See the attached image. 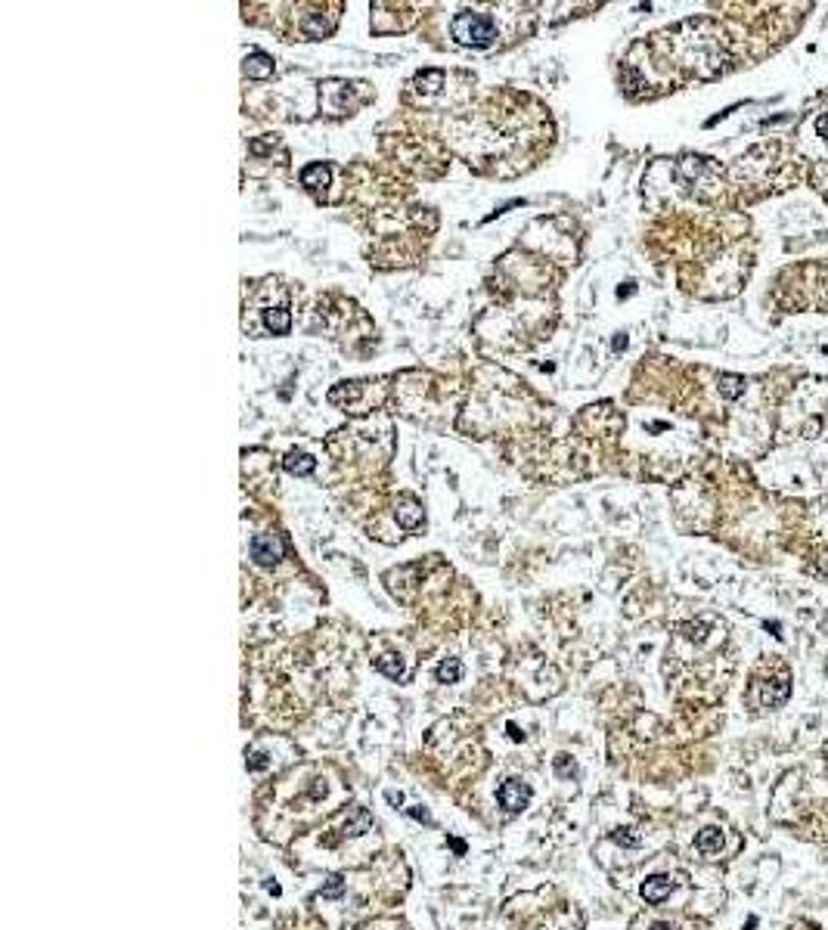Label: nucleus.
<instances>
[{
	"mask_svg": "<svg viewBox=\"0 0 828 930\" xmlns=\"http://www.w3.org/2000/svg\"><path fill=\"white\" fill-rule=\"evenodd\" d=\"M410 816H413V819H419V822H428V825H432V816H428V809H410Z\"/></svg>",
	"mask_w": 828,
	"mask_h": 930,
	"instance_id": "nucleus-18",
	"label": "nucleus"
},
{
	"mask_svg": "<svg viewBox=\"0 0 828 930\" xmlns=\"http://www.w3.org/2000/svg\"><path fill=\"white\" fill-rule=\"evenodd\" d=\"M497 800L506 812H521L530 803V785H525L521 778H509L499 785L497 791Z\"/></svg>",
	"mask_w": 828,
	"mask_h": 930,
	"instance_id": "nucleus-2",
	"label": "nucleus"
},
{
	"mask_svg": "<svg viewBox=\"0 0 828 930\" xmlns=\"http://www.w3.org/2000/svg\"><path fill=\"white\" fill-rule=\"evenodd\" d=\"M248 769H267V757H264V754H255L252 757V760H248Z\"/></svg>",
	"mask_w": 828,
	"mask_h": 930,
	"instance_id": "nucleus-17",
	"label": "nucleus"
},
{
	"mask_svg": "<svg viewBox=\"0 0 828 930\" xmlns=\"http://www.w3.org/2000/svg\"><path fill=\"white\" fill-rule=\"evenodd\" d=\"M670 890H674V881L664 878V874H652V878L643 881V900L652 903V905H658V903H664L670 896Z\"/></svg>",
	"mask_w": 828,
	"mask_h": 930,
	"instance_id": "nucleus-5",
	"label": "nucleus"
},
{
	"mask_svg": "<svg viewBox=\"0 0 828 930\" xmlns=\"http://www.w3.org/2000/svg\"><path fill=\"white\" fill-rule=\"evenodd\" d=\"M788 695H791V683H788V676H782L779 683H776V679H769V683L760 685V704L763 707H779V704H785V701H788Z\"/></svg>",
	"mask_w": 828,
	"mask_h": 930,
	"instance_id": "nucleus-4",
	"label": "nucleus"
},
{
	"mask_svg": "<svg viewBox=\"0 0 828 930\" xmlns=\"http://www.w3.org/2000/svg\"><path fill=\"white\" fill-rule=\"evenodd\" d=\"M611 838L618 840V843H623V847H636V843H639V838H636V834H627V828H621V831H614Z\"/></svg>",
	"mask_w": 828,
	"mask_h": 930,
	"instance_id": "nucleus-15",
	"label": "nucleus"
},
{
	"mask_svg": "<svg viewBox=\"0 0 828 930\" xmlns=\"http://www.w3.org/2000/svg\"><path fill=\"white\" fill-rule=\"evenodd\" d=\"M450 847L456 850V853H465V843L463 840H450Z\"/></svg>",
	"mask_w": 828,
	"mask_h": 930,
	"instance_id": "nucleus-22",
	"label": "nucleus"
},
{
	"mask_svg": "<svg viewBox=\"0 0 828 930\" xmlns=\"http://www.w3.org/2000/svg\"><path fill=\"white\" fill-rule=\"evenodd\" d=\"M819 134L828 137V115H822V118H819Z\"/></svg>",
	"mask_w": 828,
	"mask_h": 930,
	"instance_id": "nucleus-20",
	"label": "nucleus"
},
{
	"mask_svg": "<svg viewBox=\"0 0 828 930\" xmlns=\"http://www.w3.org/2000/svg\"><path fill=\"white\" fill-rule=\"evenodd\" d=\"M376 670H379V673H385V676H391V679H401L403 676V663L397 661V658H391V654H388V658H379L376 661Z\"/></svg>",
	"mask_w": 828,
	"mask_h": 930,
	"instance_id": "nucleus-13",
	"label": "nucleus"
},
{
	"mask_svg": "<svg viewBox=\"0 0 828 930\" xmlns=\"http://www.w3.org/2000/svg\"><path fill=\"white\" fill-rule=\"evenodd\" d=\"M450 31H453V37H456L459 44H468V47H487V44H494V37H497L494 19L484 16V13H459L456 19H453Z\"/></svg>",
	"mask_w": 828,
	"mask_h": 930,
	"instance_id": "nucleus-1",
	"label": "nucleus"
},
{
	"mask_svg": "<svg viewBox=\"0 0 828 930\" xmlns=\"http://www.w3.org/2000/svg\"><path fill=\"white\" fill-rule=\"evenodd\" d=\"M248 552H252V558L257 565H276L283 558V540L276 534H257V537H252Z\"/></svg>",
	"mask_w": 828,
	"mask_h": 930,
	"instance_id": "nucleus-3",
	"label": "nucleus"
},
{
	"mask_svg": "<svg viewBox=\"0 0 828 930\" xmlns=\"http://www.w3.org/2000/svg\"><path fill=\"white\" fill-rule=\"evenodd\" d=\"M273 72V59L267 56V53H252V56L245 59V75L248 78H267Z\"/></svg>",
	"mask_w": 828,
	"mask_h": 930,
	"instance_id": "nucleus-7",
	"label": "nucleus"
},
{
	"mask_svg": "<svg viewBox=\"0 0 828 930\" xmlns=\"http://www.w3.org/2000/svg\"><path fill=\"white\" fill-rule=\"evenodd\" d=\"M339 890H341V878H339V874H332V878H329V887L323 890V896H335Z\"/></svg>",
	"mask_w": 828,
	"mask_h": 930,
	"instance_id": "nucleus-16",
	"label": "nucleus"
},
{
	"mask_svg": "<svg viewBox=\"0 0 828 930\" xmlns=\"http://www.w3.org/2000/svg\"><path fill=\"white\" fill-rule=\"evenodd\" d=\"M301 183H304V186H310V190H319V186L329 183V168H326V165H310V168H304Z\"/></svg>",
	"mask_w": 828,
	"mask_h": 930,
	"instance_id": "nucleus-8",
	"label": "nucleus"
},
{
	"mask_svg": "<svg viewBox=\"0 0 828 930\" xmlns=\"http://www.w3.org/2000/svg\"><path fill=\"white\" fill-rule=\"evenodd\" d=\"M720 391H723V397H729V400H736V397L745 394V379L741 375H723V381H720Z\"/></svg>",
	"mask_w": 828,
	"mask_h": 930,
	"instance_id": "nucleus-11",
	"label": "nucleus"
},
{
	"mask_svg": "<svg viewBox=\"0 0 828 930\" xmlns=\"http://www.w3.org/2000/svg\"><path fill=\"white\" fill-rule=\"evenodd\" d=\"M459 676H463V667H459L456 658L441 661V667H437V683H459Z\"/></svg>",
	"mask_w": 828,
	"mask_h": 930,
	"instance_id": "nucleus-9",
	"label": "nucleus"
},
{
	"mask_svg": "<svg viewBox=\"0 0 828 930\" xmlns=\"http://www.w3.org/2000/svg\"><path fill=\"white\" fill-rule=\"evenodd\" d=\"M314 465L317 463L310 456H298V453H288V456H286V468L292 475H310V472H314Z\"/></svg>",
	"mask_w": 828,
	"mask_h": 930,
	"instance_id": "nucleus-10",
	"label": "nucleus"
},
{
	"mask_svg": "<svg viewBox=\"0 0 828 930\" xmlns=\"http://www.w3.org/2000/svg\"><path fill=\"white\" fill-rule=\"evenodd\" d=\"M723 843H726V838H723L720 828H705V831H698V838H695V847H698L705 856L720 853Z\"/></svg>",
	"mask_w": 828,
	"mask_h": 930,
	"instance_id": "nucleus-6",
	"label": "nucleus"
},
{
	"mask_svg": "<svg viewBox=\"0 0 828 930\" xmlns=\"http://www.w3.org/2000/svg\"><path fill=\"white\" fill-rule=\"evenodd\" d=\"M288 326H292V319H288L286 310H270V314H267V329H270V332L286 335V332H288Z\"/></svg>",
	"mask_w": 828,
	"mask_h": 930,
	"instance_id": "nucleus-12",
	"label": "nucleus"
},
{
	"mask_svg": "<svg viewBox=\"0 0 828 930\" xmlns=\"http://www.w3.org/2000/svg\"><path fill=\"white\" fill-rule=\"evenodd\" d=\"M506 732H509V738H512V741H521V738H525V732H518V726H515V723L506 726Z\"/></svg>",
	"mask_w": 828,
	"mask_h": 930,
	"instance_id": "nucleus-19",
	"label": "nucleus"
},
{
	"mask_svg": "<svg viewBox=\"0 0 828 930\" xmlns=\"http://www.w3.org/2000/svg\"><path fill=\"white\" fill-rule=\"evenodd\" d=\"M552 766H556V776H577V766H574V760L568 754H559Z\"/></svg>",
	"mask_w": 828,
	"mask_h": 930,
	"instance_id": "nucleus-14",
	"label": "nucleus"
},
{
	"mask_svg": "<svg viewBox=\"0 0 828 930\" xmlns=\"http://www.w3.org/2000/svg\"><path fill=\"white\" fill-rule=\"evenodd\" d=\"M803 432H807V437H816V432H819V422H810V425L803 428Z\"/></svg>",
	"mask_w": 828,
	"mask_h": 930,
	"instance_id": "nucleus-21",
	"label": "nucleus"
}]
</instances>
